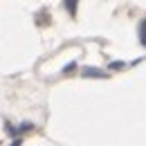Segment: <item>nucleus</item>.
<instances>
[{
	"mask_svg": "<svg viewBox=\"0 0 146 146\" xmlns=\"http://www.w3.org/2000/svg\"><path fill=\"white\" fill-rule=\"evenodd\" d=\"M81 74L83 76H94V79H106V72L104 70H97V68H83Z\"/></svg>",
	"mask_w": 146,
	"mask_h": 146,
	"instance_id": "obj_1",
	"label": "nucleus"
},
{
	"mask_svg": "<svg viewBox=\"0 0 146 146\" xmlns=\"http://www.w3.org/2000/svg\"><path fill=\"white\" fill-rule=\"evenodd\" d=\"M65 7H68V11H70V14H76V0H65Z\"/></svg>",
	"mask_w": 146,
	"mask_h": 146,
	"instance_id": "obj_2",
	"label": "nucleus"
},
{
	"mask_svg": "<svg viewBox=\"0 0 146 146\" xmlns=\"http://www.w3.org/2000/svg\"><path fill=\"white\" fill-rule=\"evenodd\" d=\"M139 38H142V43L146 45V20H142V25H139Z\"/></svg>",
	"mask_w": 146,
	"mask_h": 146,
	"instance_id": "obj_3",
	"label": "nucleus"
},
{
	"mask_svg": "<svg viewBox=\"0 0 146 146\" xmlns=\"http://www.w3.org/2000/svg\"><path fill=\"white\" fill-rule=\"evenodd\" d=\"M124 63H110V70H121Z\"/></svg>",
	"mask_w": 146,
	"mask_h": 146,
	"instance_id": "obj_4",
	"label": "nucleus"
},
{
	"mask_svg": "<svg viewBox=\"0 0 146 146\" xmlns=\"http://www.w3.org/2000/svg\"><path fill=\"white\" fill-rule=\"evenodd\" d=\"M11 146H20V139H16V142H14V144H11Z\"/></svg>",
	"mask_w": 146,
	"mask_h": 146,
	"instance_id": "obj_5",
	"label": "nucleus"
}]
</instances>
